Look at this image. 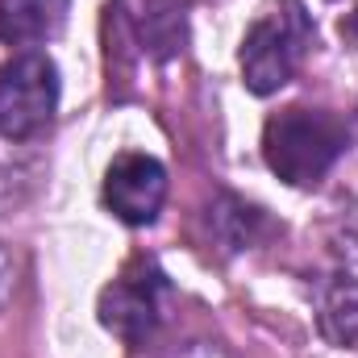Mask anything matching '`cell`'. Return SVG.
Returning <instances> with one entry per match:
<instances>
[{
  "label": "cell",
  "instance_id": "1",
  "mask_svg": "<svg viewBox=\"0 0 358 358\" xmlns=\"http://www.w3.org/2000/svg\"><path fill=\"white\" fill-rule=\"evenodd\" d=\"M346 125L325 108H283L263 129V159L292 187H317L346 155Z\"/></svg>",
  "mask_w": 358,
  "mask_h": 358
},
{
  "label": "cell",
  "instance_id": "2",
  "mask_svg": "<svg viewBox=\"0 0 358 358\" xmlns=\"http://www.w3.org/2000/svg\"><path fill=\"white\" fill-rule=\"evenodd\" d=\"M313 17L300 0H271L242 38V84L255 96H271L296 80L313 50Z\"/></svg>",
  "mask_w": 358,
  "mask_h": 358
},
{
  "label": "cell",
  "instance_id": "3",
  "mask_svg": "<svg viewBox=\"0 0 358 358\" xmlns=\"http://www.w3.org/2000/svg\"><path fill=\"white\" fill-rule=\"evenodd\" d=\"M167 296H171V283H167V271L159 267L150 255H138L129 259L125 271L100 292V325L121 338L125 346H146L167 313Z\"/></svg>",
  "mask_w": 358,
  "mask_h": 358
},
{
  "label": "cell",
  "instance_id": "4",
  "mask_svg": "<svg viewBox=\"0 0 358 358\" xmlns=\"http://www.w3.org/2000/svg\"><path fill=\"white\" fill-rule=\"evenodd\" d=\"M59 113V67L38 55H13L0 63V138L29 142L50 129Z\"/></svg>",
  "mask_w": 358,
  "mask_h": 358
},
{
  "label": "cell",
  "instance_id": "5",
  "mask_svg": "<svg viewBox=\"0 0 358 358\" xmlns=\"http://www.w3.org/2000/svg\"><path fill=\"white\" fill-rule=\"evenodd\" d=\"M167 200V167L155 155H117L104 171V204L117 221L142 229L155 225Z\"/></svg>",
  "mask_w": 358,
  "mask_h": 358
},
{
  "label": "cell",
  "instance_id": "6",
  "mask_svg": "<svg viewBox=\"0 0 358 358\" xmlns=\"http://www.w3.org/2000/svg\"><path fill=\"white\" fill-rule=\"evenodd\" d=\"M121 17L150 59H176L187 42L179 0H121Z\"/></svg>",
  "mask_w": 358,
  "mask_h": 358
},
{
  "label": "cell",
  "instance_id": "7",
  "mask_svg": "<svg viewBox=\"0 0 358 358\" xmlns=\"http://www.w3.org/2000/svg\"><path fill=\"white\" fill-rule=\"evenodd\" d=\"M71 0H0V42L42 46L67 25Z\"/></svg>",
  "mask_w": 358,
  "mask_h": 358
},
{
  "label": "cell",
  "instance_id": "8",
  "mask_svg": "<svg viewBox=\"0 0 358 358\" xmlns=\"http://www.w3.org/2000/svg\"><path fill=\"white\" fill-rule=\"evenodd\" d=\"M317 329L325 342L358 350V279L355 275H329L317 287Z\"/></svg>",
  "mask_w": 358,
  "mask_h": 358
},
{
  "label": "cell",
  "instance_id": "9",
  "mask_svg": "<svg viewBox=\"0 0 358 358\" xmlns=\"http://www.w3.org/2000/svg\"><path fill=\"white\" fill-rule=\"evenodd\" d=\"M208 225H213V234H217V242L225 250H246L259 238V229H263V213L255 204H242L234 196H221L208 208Z\"/></svg>",
  "mask_w": 358,
  "mask_h": 358
},
{
  "label": "cell",
  "instance_id": "10",
  "mask_svg": "<svg viewBox=\"0 0 358 358\" xmlns=\"http://www.w3.org/2000/svg\"><path fill=\"white\" fill-rule=\"evenodd\" d=\"M13 287H17V259L0 246V308L8 304V296H13Z\"/></svg>",
  "mask_w": 358,
  "mask_h": 358
},
{
  "label": "cell",
  "instance_id": "11",
  "mask_svg": "<svg viewBox=\"0 0 358 358\" xmlns=\"http://www.w3.org/2000/svg\"><path fill=\"white\" fill-rule=\"evenodd\" d=\"M163 358H221V355H217V350H208V346H192V350H183V355L176 350V355H163Z\"/></svg>",
  "mask_w": 358,
  "mask_h": 358
},
{
  "label": "cell",
  "instance_id": "12",
  "mask_svg": "<svg viewBox=\"0 0 358 358\" xmlns=\"http://www.w3.org/2000/svg\"><path fill=\"white\" fill-rule=\"evenodd\" d=\"M342 34H346V38H355V42H358V13H350V21H342Z\"/></svg>",
  "mask_w": 358,
  "mask_h": 358
}]
</instances>
